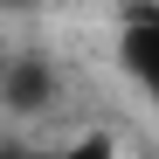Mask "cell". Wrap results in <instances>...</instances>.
Here are the masks:
<instances>
[{
    "label": "cell",
    "instance_id": "obj_4",
    "mask_svg": "<svg viewBox=\"0 0 159 159\" xmlns=\"http://www.w3.org/2000/svg\"><path fill=\"white\" fill-rule=\"evenodd\" d=\"M0 7H21V0H0Z\"/></svg>",
    "mask_w": 159,
    "mask_h": 159
},
{
    "label": "cell",
    "instance_id": "obj_3",
    "mask_svg": "<svg viewBox=\"0 0 159 159\" xmlns=\"http://www.w3.org/2000/svg\"><path fill=\"white\" fill-rule=\"evenodd\" d=\"M21 159H118V139H111V131H83V139H69V145L21 152Z\"/></svg>",
    "mask_w": 159,
    "mask_h": 159
},
{
    "label": "cell",
    "instance_id": "obj_5",
    "mask_svg": "<svg viewBox=\"0 0 159 159\" xmlns=\"http://www.w3.org/2000/svg\"><path fill=\"white\" fill-rule=\"evenodd\" d=\"M0 76H7V56H0Z\"/></svg>",
    "mask_w": 159,
    "mask_h": 159
},
{
    "label": "cell",
    "instance_id": "obj_1",
    "mask_svg": "<svg viewBox=\"0 0 159 159\" xmlns=\"http://www.w3.org/2000/svg\"><path fill=\"white\" fill-rule=\"evenodd\" d=\"M118 69L159 104V0H131L118 21Z\"/></svg>",
    "mask_w": 159,
    "mask_h": 159
},
{
    "label": "cell",
    "instance_id": "obj_6",
    "mask_svg": "<svg viewBox=\"0 0 159 159\" xmlns=\"http://www.w3.org/2000/svg\"><path fill=\"white\" fill-rule=\"evenodd\" d=\"M0 159H21V152H0Z\"/></svg>",
    "mask_w": 159,
    "mask_h": 159
},
{
    "label": "cell",
    "instance_id": "obj_2",
    "mask_svg": "<svg viewBox=\"0 0 159 159\" xmlns=\"http://www.w3.org/2000/svg\"><path fill=\"white\" fill-rule=\"evenodd\" d=\"M48 97H56V69L42 56H14L7 76H0V104L21 111V118H35V111H48Z\"/></svg>",
    "mask_w": 159,
    "mask_h": 159
}]
</instances>
